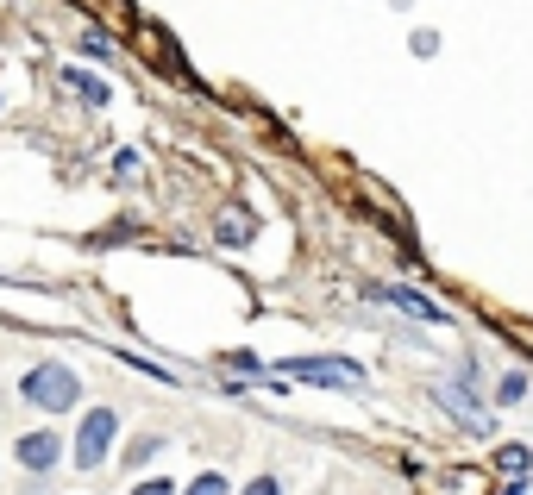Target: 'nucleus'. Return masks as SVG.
Instances as JSON below:
<instances>
[{"label": "nucleus", "instance_id": "nucleus-10", "mask_svg": "<svg viewBox=\"0 0 533 495\" xmlns=\"http://www.w3.org/2000/svg\"><path fill=\"white\" fill-rule=\"evenodd\" d=\"M220 239H226V245H245V239H251V220H245V214H226V220H220Z\"/></svg>", "mask_w": 533, "mask_h": 495}, {"label": "nucleus", "instance_id": "nucleus-12", "mask_svg": "<svg viewBox=\"0 0 533 495\" xmlns=\"http://www.w3.org/2000/svg\"><path fill=\"white\" fill-rule=\"evenodd\" d=\"M527 395V376H502V389H496V402H521Z\"/></svg>", "mask_w": 533, "mask_h": 495}, {"label": "nucleus", "instance_id": "nucleus-1", "mask_svg": "<svg viewBox=\"0 0 533 495\" xmlns=\"http://www.w3.org/2000/svg\"><path fill=\"white\" fill-rule=\"evenodd\" d=\"M19 395H26L32 408H44V414H63V408L82 402V376L69 364H32L26 376H19Z\"/></svg>", "mask_w": 533, "mask_h": 495}, {"label": "nucleus", "instance_id": "nucleus-3", "mask_svg": "<svg viewBox=\"0 0 533 495\" xmlns=\"http://www.w3.org/2000/svg\"><path fill=\"white\" fill-rule=\"evenodd\" d=\"M283 376H301V383H320V389H358L364 383L358 364H327V358H289Z\"/></svg>", "mask_w": 533, "mask_h": 495}, {"label": "nucleus", "instance_id": "nucleus-5", "mask_svg": "<svg viewBox=\"0 0 533 495\" xmlns=\"http://www.w3.org/2000/svg\"><path fill=\"white\" fill-rule=\"evenodd\" d=\"M370 295H377L383 308H402V314H414V320H446V314H439L427 295H414V289H370Z\"/></svg>", "mask_w": 533, "mask_h": 495}, {"label": "nucleus", "instance_id": "nucleus-2", "mask_svg": "<svg viewBox=\"0 0 533 495\" xmlns=\"http://www.w3.org/2000/svg\"><path fill=\"white\" fill-rule=\"evenodd\" d=\"M113 433H120V414H113V408H88V414H82V433H76V464H82V470L107 464Z\"/></svg>", "mask_w": 533, "mask_h": 495}, {"label": "nucleus", "instance_id": "nucleus-13", "mask_svg": "<svg viewBox=\"0 0 533 495\" xmlns=\"http://www.w3.org/2000/svg\"><path fill=\"white\" fill-rule=\"evenodd\" d=\"M245 495H283V483H276V477H251Z\"/></svg>", "mask_w": 533, "mask_h": 495}, {"label": "nucleus", "instance_id": "nucleus-11", "mask_svg": "<svg viewBox=\"0 0 533 495\" xmlns=\"http://www.w3.org/2000/svg\"><path fill=\"white\" fill-rule=\"evenodd\" d=\"M157 452H164V439H157V433H145V439H138V445H132V458H126V464H151Z\"/></svg>", "mask_w": 533, "mask_h": 495}, {"label": "nucleus", "instance_id": "nucleus-9", "mask_svg": "<svg viewBox=\"0 0 533 495\" xmlns=\"http://www.w3.org/2000/svg\"><path fill=\"white\" fill-rule=\"evenodd\" d=\"M496 464L508 470V477H527V445H502V452H496Z\"/></svg>", "mask_w": 533, "mask_h": 495}, {"label": "nucleus", "instance_id": "nucleus-7", "mask_svg": "<svg viewBox=\"0 0 533 495\" xmlns=\"http://www.w3.org/2000/svg\"><path fill=\"white\" fill-rule=\"evenodd\" d=\"M63 88H69V94H82L88 107H107V82H101V76H82V69H63Z\"/></svg>", "mask_w": 533, "mask_h": 495}, {"label": "nucleus", "instance_id": "nucleus-14", "mask_svg": "<svg viewBox=\"0 0 533 495\" xmlns=\"http://www.w3.org/2000/svg\"><path fill=\"white\" fill-rule=\"evenodd\" d=\"M132 495H176V489H170V483H164V477H151V483H138V489H132Z\"/></svg>", "mask_w": 533, "mask_h": 495}, {"label": "nucleus", "instance_id": "nucleus-8", "mask_svg": "<svg viewBox=\"0 0 533 495\" xmlns=\"http://www.w3.org/2000/svg\"><path fill=\"white\" fill-rule=\"evenodd\" d=\"M182 495H233V489H226V477H220V470H201V477H195L189 489H182Z\"/></svg>", "mask_w": 533, "mask_h": 495}, {"label": "nucleus", "instance_id": "nucleus-6", "mask_svg": "<svg viewBox=\"0 0 533 495\" xmlns=\"http://www.w3.org/2000/svg\"><path fill=\"white\" fill-rule=\"evenodd\" d=\"M433 395H439V402H452V414L465 420V427H477V433H490V414H477V402H471V395L458 389V383H439Z\"/></svg>", "mask_w": 533, "mask_h": 495}, {"label": "nucleus", "instance_id": "nucleus-4", "mask_svg": "<svg viewBox=\"0 0 533 495\" xmlns=\"http://www.w3.org/2000/svg\"><path fill=\"white\" fill-rule=\"evenodd\" d=\"M57 458H63V439H57V433H26V439H19V464H26L32 477L57 470Z\"/></svg>", "mask_w": 533, "mask_h": 495}]
</instances>
